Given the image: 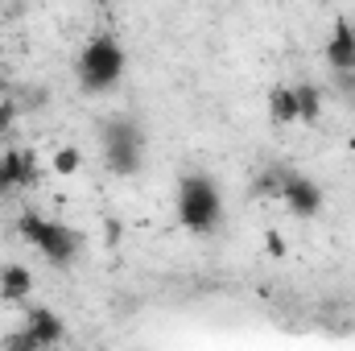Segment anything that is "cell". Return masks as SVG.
Here are the masks:
<instances>
[{"instance_id": "5b68a950", "label": "cell", "mask_w": 355, "mask_h": 351, "mask_svg": "<svg viewBox=\"0 0 355 351\" xmlns=\"http://www.w3.org/2000/svg\"><path fill=\"white\" fill-rule=\"evenodd\" d=\"M281 203H285V211L289 215H297V219H314L318 211H322V186L314 182V178L297 174V170H289L285 178V186H281Z\"/></svg>"}, {"instance_id": "ba28073f", "label": "cell", "mask_w": 355, "mask_h": 351, "mask_svg": "<svg viewBox=\"0 0 355 351\" xmlns=\"http://www.w3.org/2000/svg\"><path fill=\"white\" fill-rule=\"evenodd\" d=\"M327 67L331 75L355 71V21H335L331 42H327Z\"/></svg>"}, {"instance_id": "8992f818", "label": "cell", "mask_w": 355, "mask_h": 351, "mask_svg": "<svg viewBox=\"0 0 355 351\" xmlns=\"http://www.w3.org/2000/svg\"><path fill=\"white\" fill-rule=\"evenodd\" d=\"M33 178H37V157L29 149H4L0 153V198L33 186Z\"/></svg>"}, {"instance_id": "8fae6325", "label": "cell", "mask_w": 355, "mask_h": 351, "mask_svg": "<svg viewBox=\"0 0 355 351\" xmlns=\"http://www.w3.org/2000/svg\"><path fill=\"white\" fill-rule=\"evenodd\" d=\"M293 99H297V120L314 124L322 116V87L318 83H297L293 87Z\"/></svg>"}, {"instance_id": "277c9868", "label": "cell", "mask_w": 355, "mask_h": 351, "mask_svg": "<svg viewBox=\"0 0 355 351\" xmlns=\"http://www.w3.org/2000/svg\"><path fill=\"white\" fill-rule=\"evenodd\" d=\"M99 149H103V166L112 174L132 178L145 157V128L132 116H112L99 124Z\"/></svg>"}, {"instance_id": "9c48e42d", "label": "cell", "mask_w": 355, "mask_h": 351, "mask_svg": "<svg viewBox=\"0 0 355 351\" xmlns=\"http://www.w3.org/2000/svg\"><path fill=\"white\" fill-rule=\"evenodd\" d=\"M33 289V277L25 264H0V302H25Z\"/></svg>"}, {"instance_id": "30bf717a", "label": "cell", "mask_w": 355, "mask_h": 351, "mask_svg": "<svg viewBox=\"0 0 355 351\" xmlns=\"http://www.w3.org/2000/svg\"><path fill=\"white\" fill-rule=\"evenodd\" d=\"M289 170H293V166H285V162H268V166H261L257 178H252V186H248L252 198H281V186H285Z\"/></svg>"}, {"instance_id": "52a82bcc", "label": "cell", "mask_w": 355, "mask_h": 351, "mask_svg": "<svg viewBox=\"0 0 355 351\" xmlns=\"http://www.w3.org/2000/svg\"><path fill=\"white\" fill-rule=\"evenodd\" d=\"M21 331L46 351H54L62 339H67V323H62L54 310H46V306H33V310L25 314V327H21Z\"/></svg>"}, {"instance_id": "9a60e30c", "label": "cell", "mask_w": 355, "mask_h": 351, "mask_svg": "<svg viewBox=\"0 0 355 351\" xmlns=\"http://www.w3.org/2000/svg\"><path fill=\"white\" fill-rule=\"evenodd\" d=\"M75 166H79V149H58V153H54V170H58V174H71Z\"/></svg>"}, {"instance_id": "4fadbf2b", "label": "cell", "mask_w": 355, "mask_h": 351, "mask_svg": "<svg viewBox=\"0 0 355 351\" xmlns=\"http://www.w3.org/2000/svg\"><path fill=\"white\" fill-rule=\"evenodd\" d=\"M331 83H335V95L355 112V71H347V75H331Z\"/></svg>"}, {"instance_id": "3957f363", "label": "cell", "mask_w": 355, "mask_h": 351, "mask_svg": "<svg viewBox=\"0 0 355 351\" xmlns=\"http://www.w3.org/2000/svg\"><path fill=\"white\" fill-rule=\"evenodd\" d=\"M17 236L29 240L54 268H67V264L79 257V248H83V236H79L75 228H67V223H58V219H46V215H37V211H21Z\"/></svg>"}, {"instance_id": "7c38bea8", "label": "cell", "mask_w": 355, "mask_h": 351, "mask_svg": "<svg viewBox=\"0 0 355 351\" xmlns=\"http://www.w3.org/2000/svg\"><path fill=\"white\" fill-rule=\"evenodd\" d=\"M268 116L277 124H293L297 120V99H293V87H272L268 91Z\"/></svg>"}, {"instance_id": "7a4b0ae2", "label": "cell", "mask_w": 355, "mask_h": 351, "mask_svg": "<svg viewBox=\"0 0 355 351\" xmlns=\"http://www.w3.org/2000/svg\"><path fill=\"white\" fill-rule=\"evenodd\" d=\"M75 75H79V87L91 95H103L124 79V46L116 33L99 29L91 33L87 46L79 50V62H75Z\"/></svg>"}, {"instance_id": "2e32d148", "label": "cell", "mask_w": 355, "mask_h": 351, "mask_svg": "<svg viewBox=\"0 0 355 351\" xmlns=\"http://www.w3.org/2000/svg\"><path fill=\"white\" fill-rule=\"evenodd\" d=\"M17 112H21L17 99H0V128H8V124L17 120Z\"/></svg>"}, {"instance_id": "6da1fadb", "label": "cell", "mask_w": 355, "mask_h": 351, "mask_svg": "<svg viewBox=\"0 0 355 351\" xmlns=\"http://www.w3.org/2000/svg\"><path fill=\"white\" fill-rule=\"evenodd\" d=\"M174 211H178V223L194 236H215L223 228V190L219 182L202 170H190L182 174L174 190Z\"/></svg>"}, {"instance_id": "5bb4252c", "label": "cell", "mask_w": 355, "mask_h": 351, "mask_svg": "<svg viewBox=\"0 0 355 351\" xmlns=\"http://www.w3.org/2000/svg\"><path fill=\"white\" fill-rule=\"evenodd\" d=\"M0 351H46V348H37L25 331H12V335L4 339V348H0Z\"/></svg>"}]
</instances>
